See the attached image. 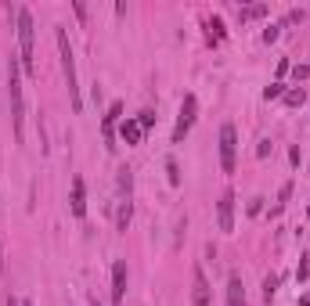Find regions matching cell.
I'll use <instances>...</instances> for the list:
<instances>
[{
  "label": "cell",
  "mask_w": 310,
  "mask_h": 306,
  "mask_svg": "<svg viewBox=\"0 0 310 306\" xmlns=\"http://www.w3.org/2000/svg\"><path fill=\"white\" fill-rule=\"evenodd\" d=\"M58 54H61V72H65V87H69V101L76 112H83V97H80V80H76V54H72V44H69V32L58 25Z\"/></svg>",
  "instance_id": "cell-1"
},
{
  "label": "cell",
  "mask_w": 310,
  "mask_h": 306,
  "mask_svg": "<svg viewBox=\"0 0 310 306\" xmlns=\"http://www.w3.org/2000/svg\"><path fill=\"white\" fill-rule=\"evenodd\" d=\"M18 69H22V61H18V58H8V94H11V126H15V137L22 141V137H25V105H22V80H18Z\"/></svg>",
  "instance_id": "cell-2"
},
{
  "label": "cell",
  "mask_w": 310,
  "mask_h": 306,
  "mask_svg": "<svg viewBox=\"0 0 310 306\" xmlns=\"http://www.w3.org/2000/svg\"><path fill=\"white\" fill-rule=\"evenodd\" d=\"M115 206H119V209H115V227L127 231V227H130V216H134V177H130L127 166L119 169V202H115Z\"/></svg>",
  "instance_id": "cell-3"
},
{
  "label": "cell",
  "mask_w": 310,
  "mask_h": 306,
  "mask_svg": "<svg viewBox=\"0 0 310 306\" xmlns=\"http://www.w3.org/2000/svg\"><path fill=\"white\" fill-rule=\"evenodd\" d=\"M18 61L25 72H33V40H36V32H33V15L25 8H18Z\"/></svg>",
  "instance_id": "cell-4"
},
{
  "label": "cell",
  "mask_w": 310,
  "mask_h": 306,
  "mask_svg": "<svg viewBox=\"0 0 310 306\" xmlns=\"http://www.w3.org/2000/svg\"><path fill=\"white\" fill-rule=\"evenodd\" d=\"M235 151H238V133L231 123L220 126V169L224 173H235Z\"/></svg>",
  "instance_id": "cell-5"
},
{
  "label": "cell",
  "mask_w": 310,
  "mask_h": 306,
  "mask_svg": "<svg viewBox=\"0 0 310 306\" xmlns=\"http://www.w3.org/2000/svg\"><path fill=\"white\" fill-rule=\"evenodd\" d=\"M195 112H199V97L195 94H184L180 101V116H177V126H173V144H180L191 130V123H195Z\"/></svg>",
  "instance_id": "cell-6"
},
{
  "label": "cell",
  "mask_w": 310,
  "mask_h": 306,
  "mask_svg": "<svg viewBox=\"0 0 310 306\" xmlns=\"http://www.w3.org/2000/svg\"><path fill=\"white\" fill-rule=\"evenodd\" d=\"M216 227L224 234L235 231V191H224L220 195V206H216Z\"/></svg>",
  "instance_id": "cell-7"
},
{
  "label": "cell",
  "mask_w": 310,
  "mask_h": 306,
  "mask_svg": "<svg viewBox=\"0 0 310 306\" xmlns=\"http://www.w3.org/2000/svg\"><path fill=\"white\" fill-rule=\"evenodd\" d=\"M119 116H123V101H112V105H108V112H105V119H101V130H105V148H108V151L115 148V123H119Z\"/></svg>",
  "instance_id": "cell-8"
},
{
  "label": "cell",
  "mask_w": 310,
  "mask_h": 306,
  "mask_svg": "<svg viewBox=\"0 0 310 306\" xmlns=\"http://www.w3.org/2000/svg\"><path fill=\"white\" fill-rule=\"evenodd\" d=\"M127 295V259H115L112 263V306H123Z\"/></svg>",
  "instance_id": "cell-9"
},
{
  "label": "cell",
  "mask_w": 310,
  "mask_h": 306,
  "mask_svg": "<svg viewBox=\"0 0 310 306\" xmlns=\"http://www.w3.org/2000/svg\"><path fill=\"white\" fill-rule=\"evenodd\" d=\"M191 306H209V281L202 266H195V274H191Z\"/></svg>",
  "instance_id": "cell-10"
},
{
  "label": "cell",
  "mask_w": 310,
  "mask_h": 306,
  "mask_svg": "<svg viewBox=\"0 0 310 306\" xmlns=\"http://www.w3.org/2000/svg\"><path fill=\"white\" fill-rule=\"evenodd\" d=\"M72 216L76 220L87 216V184H83V177H72Z\"/></svg>",
  "instance_id": "cell-11"
},
{
  "label": "cell",
  "mask_w": 310,
  "mask_h": 306,
  "mask_svg": "<svg viewBox=\"0 0 310 306\" xmlns=\"http://www.w3.org/2000/svg\"><path fill=\"white\" fill-rule=\"evenodd\" d=\"M227 306H245V288H242V278L238 274L227 278Z\"/></svg>",
  "instance_id": "cell-12"
},
{
  "label": "cell",
  "mask_w": 310,
  "mask_h": 306,
  "mask_svg": "<svg viewBox=\"0 0 310 306\" xmlns=\"http://www.w3.org/2000/svg\"><path fill=\"white\" fill-rule=\"evenodd\" d=\"M141 133H144V130H141V123H137V119H123L119 137H123L127 144H141Z\"/></svg>",
  "instance_id": "cell-13"
},
{
  "label": "cell",
  "mask_w": 310,
  "mask_h": 306,
  "mask_svg": "<svg viewBox=\"0 0 310 306\" xmlns=\"http://www.w3.org/2000/svg\"><path fill=\"white\" fill-rule=\"evenodd\" d=\"M289 198H292V184H282V191H278V202L270 206V216H282V213H285V206H289Z\"/></svg>",
  "instance_id": "cell-14"
},
{
  "label": "cell",
  "mask_w": 310,
  "mask_h": 306,
  "mask_svg": "<svg viewBox=\"0 0 310 306\" xmlns=\"http://www.w3.org/2000/svg\"><path fill=\"white\" fill-rule=\"evenodd\" d=\"M303 101H306V90H303V87H292V90H285V105H289V108H299Z\"/></svg>",
  "instance_id": "cell-15"
},
{
  "label": "cell",
  "mask_w": 310,
  "mask_h": 306,
  "mask_svg": "<svg viewBox=\"0 0 310 306\" xmlns=\"http://www.w3.org/2000/svg\"><path fill=\"white\" fill-rule=\"evenodd\" d=\"M274 292H278V278H274V274H267V278H263V299L270 302V299H274Z\"/></svg>",
  "instance_id": "cell-16"
},
{
  "label": "cell",
  "mask_w": 310,
  "mask_h": 306,
  "mask_svg": "<svg viewBox=\"0 0 310 306\" xmlns=\"http://www.w3.org/2000/svg\"><path fill=\"white\" fill-rule=\"evenodd\" d=\"M267 11H270L267 4H253V8H242V22H245V18H263Z\"/></svg>",
  "instance_id": "cell-17"
},
{
  "label": "cell",
  "mask_w": 310,
  "mask_h": 306,
  "mask_svg": "<svg viewBox=\"0 0 310 306\" xmlns=\"http://www.w3.org/2000/svg\"><path fill=\"white\" fill-rule=\"evenodd\" d=\"M263 97H267V101H274V97H285V83H282V80H274V83H270V87L263 90Z\"/></svg>",
  "instance_id": "cell-18"
},
{
  "label": "cell",
  "mask_w": 310,
  "mask_h": 306,
  "mask_svg": "<svg viewBox=\"0 0 310 306\" xmlns=\"http://www.w3.org/2000/svg\"><path fill=\"white\" fill-rule=\"evenodd\" d=\"M206 25H209V36H213V40H224V22L213 15V18H206Z\"/></svg>",
  "instance_id": "cell-19"
},
{
  "label": "cell",
  "mask_w": 310,
  "mask_h": 306,
  "mask_svg": "<svg viewBox=\"0 0 310 306\" xmlns=\"http://www.w3.org/2000/svg\"><path fill=\"white\" fill-rule=\"evenodd\" d=\"M166 173H170V184L180 187V169H177V159H166Z\"/></svg>",
  "instance_id": "cell-20"
},
{
  "label": "cell",
  "mask_w": 310,
  "mask_h": 306,
  "mask_svg": "<svg viewBox=\"0 0 310 306\" xmlns=\"http://www.w3.org/2000/svg\"><path fill=\"white\" fill-rule=\"evenodd\" d=\"M137 123H141V130H148V126H155V112L151 108H144L141 116H137Z\"/></svg>",
  "instance_id": "cell-21"
},
{
  "label": "cell",
  "mask_w": 310,
  "mask_h": 306,
  "mask_svg": "<svg viewBox=\"0 0 310 306\" xmlns=\"http://www.w3.org/2000/svg\"><path fill=\"white\" fill-rule=\"evenodd\" d=\"M278 32H282V25H267V29H263V40H267V44H274V40H278Z\"/></svg>",
  "instance_id": "cell-22"
},
{
  "label": "cell",
  "mask_w": 310,
  "mask_h": 306,
  "mask_svg": "<svg viewBox=\"0 0 310 306\" xmlns=\"http://www.w3.org/2000/svg\"><path fill=\"white\" fill-rule=\"evenodd\" d=\"M292 76H296V83H299V80H306V76H310V65H296V69H292Z\"/></svg>",
  "instance_id": "cell-23"
},
{
  "label": "cell",
  "mask_w": 310,
  "mask_h": 306,
  "mask_svg": "<svg viewBox=\"0 0 310 306\" xmlns=\"http://www.w3.org/2000/svg\"><path fill=\"white\" fill-rule=\"evenodd\" d=\"M260 209H263V198H253V202H249V216H256Z\"/></svg>",
  "instance_id": "cell-24"
},
{
  "label": "cell",
  "mask_w": 310,
  "mask_h": 306,
  "mask_svg": "<svg viewBox=\"0 0 310 306\" xmlns=\"http://www.w3.org/2000/svg\"><path fill=\"white\" fill-rule=\"evenodd\" d=\"M296 278H299V281H306V278H310V266H306V263H299V270H296Z\"/></svg>",
  "instance_id": "cell-25"
},
{
  "label": "cell",
  "mask_w": 310,
  "mask_h": 306,
  "mask_svg": "<svg viewBox=\"0 0 310 306\" xmlns=\"http://www.w3.org/2000/svg\"><path fill=\"white\" fill-rule=\"evenodd\" d=\"M8 306H22V302H18V299H8Z\"/></svg>",
  "instance_id": "cell-26"
},
{
  "label": "cell",
  "mask_w": 310,
  "mask_h": 306,
  "mask_svg": "<svg viewBox=\"0 0 310 306\" xmlns=\"http://www.w3.org/2000/svg\"><path fill=\"white\" fill-rule=\"evenodd\" d=\"M90 306H101V302H98V299H90Z\"/></svg>",
  "instance_id": "cell-27"
},
{
  "label": "cell",
  "mask_w": 310,
  "mask_h": 306,
  "mask_svg": "<svg viewBox=\"0 0 310 306\" xmlns=\"http://www.w3.org/2000/svg\"><path fill=\"white\" fill-rule=\"evenodd\" d=\"M22 306H33V302H22Z\"/></svg>",
  "instance_id": "cell-28"
}]
</instances>
